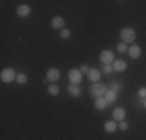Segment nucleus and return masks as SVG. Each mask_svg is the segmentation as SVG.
<instances>
[{
    "mask_svg": "<svg viewBox=\"0 0 146 140\" xmlns=\"http://www.w3.org/2000/svg\"><path fill=\"white\" fill-rule=\"evenodd\" d=\"M138 97L140 98H146V87H140V89H138Z\"/></svg>",
    "mask_w": 146,
    "mask_h": 140,
    "instance_id": "obj_24",
    "label": "nucleus"
},
{
    "mask_svg": "<svg viewBox=\"0 0 146 140\" xmlns=\"http://www.w3.org/2000/svg\"><path fill=\"white\" fill-rule=\"evenodd\" d=\"M100 61H101L103 64H113V61H115V53H113L112 50H103L101 53H100Z\"/></svg>",
    "mask_w": 146,
    "mask_h": 140,
    "instance_id": "obj_6",
    "label": "nucleus"
},
{
    "mask_svg": "<svg viewBox=\"0 0 146 140\" xmlns=\"http://www.w3.org/2000/svg\"><path fill=\"white\" fill-rule=\"evenodd\" d=\"M59 36H61V39H70V37H72V31L68 30V28H64V30L59 31Z\"/></svg>",
    "mask_w": 146,
    "mask_h": 140,
    "instance_id": "obj_18",
    "label": "nucleus"
},
{
    "mask_svg": "<svg viewBox=\"0 0 146 140\" xmlns=\"http://www.w3.org/2000/svg\"><path fill=\"white\" fill-rule=\"evenodd\" d=\"M47 92L50 93V95H53V97L59 95V86H58V84H50L48 89H47Z\"/></svg>",
    "mask_w": 146,
    "mask_h": 140,
    "instance_id": "obj_17",
    "label": "nucleus"
},
{
    "mask_svg": "<svg viewBox=\"0 0 146 140\" xmlns=\"http://www.w3.org/2000/svg\"><path fill=\"white\" fill-rule=\"evenodd\" d=\"M89 69H90V67H89L87 64H82L81 67H79V72H81V73H87V72H89Z\"/></svg>",
    "mask_w": 146,
    "mask_h": 140,
    "instance_id": "obj_25",
    "label": "nucleus"
},
{
    "mask_svg": "<svg viewBox=\"0 0 146 140\" xmlns=\"http://www.w3.org/2000/svg\"><path fill=\"white\" fill-rule=\"evenodd\" d=\"M87 78L92 83H98L100 78H101V70H98L96 67H90L89 72H87Z\"/></svg>",
    "mask_w": 146,
    "mask_h": 140,
    "instance_id": "obj_7",
    "label": "nucleus"
},
{
    "mask_svg": "<svg viewBox=\"0 0 146 140\" xmlns=\"http://www.w3.org/2000/svg\"><path fill=\"white\" fill-rule=\"evenodd\" d=\"M135 37H137V31H135L134 28H131V27L121 28V31H120V39L123 41L124 44H131V42H134Z\"/></svg>",
    "mask_w": 146,
    "mask_h": 140,
    "instance_id": "obj_2",
    "label": "nucleus"
},
{
    "mask_svg": "<svg viewBox=\"0 0 146 140\" xmlns=\"http://www.w3.org/2000/svg\"><path fill=\"white\" fill-rule=\"evenodd\" d=\"M143 106H145V109H146V98L143 100Z\"/></svg>",
    "mask_w": 146,
    "mask_h": 140,
    "instance_id": "obj_26",
    "label": "nucleus"
},
{
    "mask_svg": "<svg viewBox=\"0 0 146 140\" xmlns=\"http://www.w3.org/2000/svg\"><path fill=\"white\" fill-rule=\"evenodd\" d=\"M68 81H70V84H75V86H79L82 83V73L79 72V69L68 70Z\"/></svg>",
    "mask_w": 146,
    "mask_h": 140,
    "instance_id": "obj_5",
    "label": "nucleus"
},
{
    "mask_svg": "<svg viewBox=\"0 0 146 140\" xmlns=\"http://www.w3.org/2000/svg\"><path fill=\"white\" fill-rule=\"evenodd\" d=\"M16 13H17V16H19V17H28L30 13H31V6H30V5H25V3H22V5L17 6Z\"/></svg>",
    "mask_w": 146,
    "mask_h": 140,
    "instance_id": "obj_11",
    "label": "nucleus"
},
{
    "mask_svg": "<svg viewBox=\"0 0 146 140\" xmlns=\"http://www.w3.org/2000/svg\"><path fill=\"white\" fill-rule=\"evenodd\" d=\"M104 98H106V101H107V103H113V101H115L117 100V98H118V93L117 92H113V90H107V92H106V95H104Z\"/></svg>",
    "mask_w": 146,
    "mask_h": 140,
    "instance_id": "obj_16",
    "label": "nucleus"
},
{
    "mask_svg": "<svg viewBox=\"0 0 146 140\" xmlns=\"http://www.w3.org/2000/svg\"><path fill=\"white\" fill-rule=\"evenodd\" d=\"M45 79H47L48 83L51 84H56L59 79H61V70L56 69V67H51L47 70V76H45Z\"/></svg>",
    "mask_w": 146,
    "mask_h": 140,
    "instance_id": "obj_4",
    "label": "nucleus"
},
{
    "mask_svg": "<svg viewBox=\"0 0 146 140\" xmlns=\"http://www.w3.org/2000/svg\"><path fill=\"white\" fill-rule=\"evenodd\" d=\"M112 67H113V72H117V73L126 72L127 62L124 61V59H115V61H113V64H112Z\"/></svg>",
    "mask_w": 146,
    "mask_h": 140,
    "instance_id": "obj_9",
    "label": "nucleus"
},
{
    "mask_svg": "<svg viewBox=\"0 0 146 140\" xmlns=\"http://www.w3.org/2000/svg\"><path fill=\"white\" fill-rule=\"evenodd\" d=\"M16 78H17V73L11 67H6L0 72V81L5 83V84H11L13 81H16Z\"/></svg>",
    "mask_w": 146,
    "mask_h": 140,
    "instance_id": "obj_3",
    "label": "nucleus"
},
{
    "mask_svg": "<svg viewBox=\"0 0 146 140\" xmlns=\"http://www.w3.org/2000/svg\"><path fill=\"white\" fill-rule=\"evenodd\" d=\"M127 50H129V47H127V44H124V42H120V44L117 45V51H118V53H126Z\"/></svg>",
    "mask_w": 146,
    "mask_h": 140,
    "instance_id": "obj_21",
    "label": "nucleus"
},
{
    "mask_svg": "<svg viewBox=\"0 0 146 140\" xmlns=\"http://www.w3.org/2000/svg\"><path fill=\"white\" fill-rule=\"evenodd\" d=\"M127 53H129V56H131L132 59H138V58L141 56V48H140V45H137V44L131 45L129 50H127Z\"/></svg>",
    "mask_w": 146,
    "mask_h": 140,
    "instance_id": "obj_13",
    "label": "nucleus"
},
{
    "mask_svg": "<svg viewBox=\"0 0 146 140\" xmlns=\"http://www.w3.org/2000/svg\"><path fill=\"white\" fill-rule=\"evenodd\" d=\"M16 81L19 83V84H25L27 81H28V76H27L25 73H19V75H17V78H16Z\"/></svg>",
    "mask_w": 146,
    "mask_h": 140,
    "instance_id": "obj_22",
    "label": "nucleus"
},
{
    "mask_svg": "<svg viewBox=\"0 0 146 140\" xmlns=\"http://www.w3.org/2000/svg\"><path fill=\"white\" fill-rule=\"evenodd\" d=\"M89 90H90V95H92L93 98H100V97L106 95V92L109 90V87H107L104 83L98 81V83H92V84H90Z\"/></svg>",
    "mask_w": 146,
    "mask_h": 140,
    "instance_id": "obj_1",
    "label": "nucleus"
},
{
    "mask_svg": "<svg viewBox=\"0 0 146 140\" xmlns=\"http://www.w3.org/2000/svg\"><path fill=\"white\" fill-rule=\"evenodd\" d=\"M65 27V20L62 16H54L53 19H51V28H54V30H64Z\"/></svg>",
    "mask_w": 146,
    "mask_h": 140,
    "instance_id": "obj_8",
    "label": "nucleus"
},
{
    "mask_svg": "<svg viewBox=\"0 0 146 140\" xmlns=\"http://www.w3.org/2000/svg\"><path fill=\"white\" fill-rule=\"evenodd\" d=\"M118 129H120V131H127V129H129V123H127L126 120L120 121V123H118Z\"/></svg>",
    "mask_w": 146,
    "mask_h": 140,
    "instance_id": "obj_23",
    "label": "nucleus"
},
{
    "mask_svg": "<svg viewBox=\"0 0 146 140\" xmlns=\"http://www.w3.org/2000/svg\"><path fill=\"white\" fill-rule=\"evenodd\" d=\"M107 106H109V103L106 101V98H104V97L95 98V109L96 111H104Z\"/></svg>",
    "mask_w": 146,
    "mask_h": 140,
    "instance_id": "obj_14",
    "label": "nucleus"
},
{
    "mask_svg": "<svg viewBox=\"0 0 146 140\" xmlns=\"http://www.w3.org/2000/svg\"><path fill=\"white\" fill-rule=\"evenodd\" d=\"M121 87H123V86H121V83H118V81H113V83H110L109 89L118 93V92H120V90H121Z\"/></svg>",
    "mask_w": 146,
    "mask_h": 140,
    "instance_id": "obj_20",
    "label": "nucleus"
},
{
    "mask_svg": "<svg viewBox=\"0 0 146 140\" xmlns=\"http://www.w3.org/2000/svg\"><path fill=\"white\" fill-rule=\"evenodd\" d=\"M103 128H104V131H106V132H115L118 129V123L115 120H110V121H106Z\"/></svg>",
    "mask_w": 146,
    "mask_h": 140,
    "instance_id": "obj_15",
    "label": "nucleus"
},
{
    "mask_svg": "<svg viewBox=\"0 0 146 140\" xmlns=\"http://www.w3.org/2000/svg\"><path fill=\"white\" fill-rule=\"evenodd\" d=\"M112 115H113V120L120 123V121H123L126 118V111H124V107H115Z\"/></svg>",
    "mask_w": 146,
    "mask_h": 140,
    "instance_id": "obj_12",
    "label": "nucleus"
},
{
    "mask_svg": "<svg viewBox=\"0 0 146 140\" xmlns=\"http://www.w3.org/2000/svg\"><path fill=\"white\" fill-rule=\"evenodd\" d=\"M112 72H113L112 64H103V67H101V73H104V75H110Z\"/></svg>",
    "mask_w": 146,
    "mask_h": 140,
    "instance_id": "obj_19",
    "label": "nucleus"
},
{
    "mask_svg": "<svg viewBox=\"0 0 146 140\" xmlns=\"http://www.w3.org/2000/svg\"><path fill=\"white\" fill-rule=\"evenodd\" d=\"M67 92H68V95L73 97V98H79V97H81V93H82V89L79 86H75V84H68V86H67Z\"/></svg>",
    "mask_w": 146,
    "mask_h": 140,
    "instance_id": "obj_10",
    "label": "nucleus"
}]
</instances>
